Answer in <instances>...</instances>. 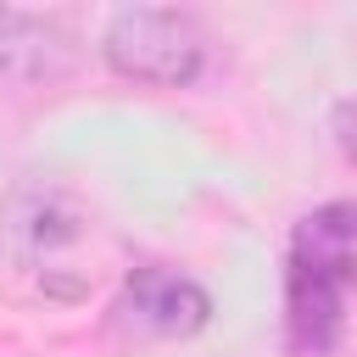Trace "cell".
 <instances>
[{
    "instance_id": "obj_1",
    "label": "cell",
    "mask_w": 357,
    "mask_h": 357,
    "mask_svg": "<svg viewBox=\"0 0 357 357\" xmlns=\"http://www.w3.org/2000/svg\"><path fill=\"white\" fill-rule=\"evenodd\" d=\"M100 56L145 89H184L206 67V28L178 6H123L100 28Z\"/></svg>"
},
{
    "instance_id": "obj_2",
    "label": "cell",
    "mask_w": 357,
    "mask_h": 357,
    "mask_svg": "<svg viewBox=\"0 0 357 357\" xmlns=\"http://www.w3.org/2000/svg\"><path fill=\"white\" fill-rule=\"evenodd\" d=\"M212 318V296L178 268H134L112 301V329L134 340H184Z\"/></svg>"
},
{
    "instance_id": "obj_3",
    "label": "cell",
    "mask_w": 357,
    "mask_h": 357,
    "mask_svg": "<svg viewBox=\"0 0 357 357\" xmlns=\"http://www.w3.org/2000/svg\"><path fill=\"white\" fill-rule=\"evenodd\" d=\"M73 61V33L56 17L0 6V78H56Z\"/></svg>"
}]
</instances>
